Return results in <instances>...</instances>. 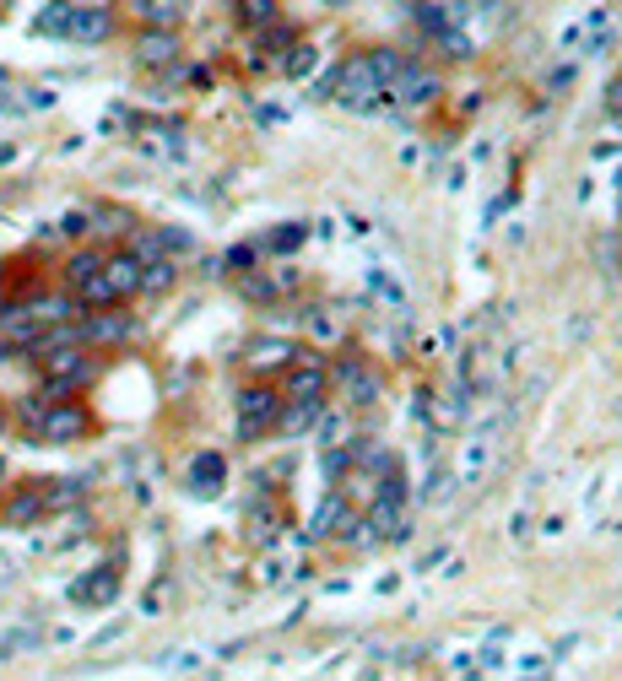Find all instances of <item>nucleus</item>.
<instances>
[{"label":"nucleus","mask_w":622,"mask_h":681,"mask_svg":"<svg viewBox=\"0 0 622 681\" xmlns=\"http://www.w3.org/2000/svg\"><path fill=\"white\" fill-rule=\"evenodd\" d=\"M320 92H330V98H336L347 114L385 109V82H379L368 49H363V55H352V60H341V65H330V71L320 76Z\"/></svg>","instance_id":"f257e3e1"},{"label":"nucleus","mask_w":622,"mask_h":681,"mask_svg":"<svg viewBox=\"0 0 622 681\" xmlns=\"http://www.w3.org/2000/svg\"><path fill=\"white\" fill-rule=\"evenodd\" d=\"M493 460H498V422H482L466 444H460V460L449 465L455 492H476V487H482L487 471H493Z\"/></svg>","instance_id":"f03ea898"},{"label":"nucleus","mask_w":622,"mask_h":681,"mask_svg":"<svg viewBox=\"0 0 622 681\" xmlns=\"http://www.w3.org/2000/svg\"><path fill=\"white\" fill-rule=\"evenodd\" d=\"M276 406H282V390H276V379L244 384V390H238V438H244V444L266 438L271 422H276Z\"/></svg>","instance_id":"7ed1b4c3"},{"label":"nucleus","mask_w":622,"mask_h":681,"mask_svg":"<svg viewBox=\"0 0 622 681\" xmlns=\"http://www.w3.org/2000/svg\"><path fill=\"white\" fill-rule=\"evenodd\" d=\"M76 330H82V346H125V341H136V319L125 314V303H109V309H82Z\"/></svg>","instance_id":"20e7f679"},{"label":"nucleus","mask_w":622,"mask_h":681,"mask_svg":"<svg viewBox=\"0 0 622 681\" xmlns=\"http://www.w3.org/2000/svg\"><path fill=\"white\" fill-rule=\"evenodd\" d=\"M38 357H44V363H38L44 379H65L71 390H87V384L98 379V357H92L82 341L76 346H49V352H38Z\"/></svg>","instance_id":"39448f33"},{"label":"nucleus","mask_w":622,"mask_h":681,"mask_svg":"<svg viewBox=\"0 0 622 681\" xmlns=\"http://www.w3.org/2000/svg\"><path fill=\"white\" fill-rule=\"evenodd\" d=\"M87 433H92V417H87V406H76V395L44 406V422H38V438H44V444H76V438H87Z\"/></svg>","instance_id":"423d86ee"},{"label":"nucleus","mask_w":622,"mask_h":681,"mask_svg":"<svg viewBox=\"0 0 622 681\" xmlns=\"http://www.w3.org/2000/svg\"><path fill=\"white\" fill-rule=\"evenodd\" d=\"M298 346L303 341H293V336H260V341H249L244 346V373H249V379H276L282 368H293Z\"/></svg>","instance_id":"0eeeda50"},{"label":"nucleus","mask_w":622,"mask_h":681,"mask_svg":"<svg viewBox=\"0 0 622 681\" xmlns=\"http://www.w3.org/2000/svg\"><path fill=\"white\" fill-rule=\"evenodd\" d=\"M276 390L287 400H330V363H293L276 373Z\"/></svg>","instance_id":"6e6552de"},{"label":"nucleus","mask_w":622,"mask_h":681,"mask_svg":"<svg viewBox=\"0 0 622 681\" xmlns=\"http://www.w3.org/2000/svg\"><path fill=\"white\" fill-rule=\"evenodd\" d=\"M179 60V33L174 28H141L136 33V65L147 71H168Z\"/></svg>","instance_id":"1a4fd4ad"},{"label":"nucleus","mask_w":622,"mask_h":681,"mask_svg":"<svg viewBox=\"0 0 622 681\" xmlns=\"http://www.w3.org/2000/svg\"><path fill=\"white\" fill-rule=\"evenodd\" d=\"M325 406H330V400H287V395H282L271 433H282V438H303V433H314V422H320V411H325Z\"/></svg>","instance_id":"9d476101"},{"label":"nucleus","mask_w":622,"mask_h":681,"mask_svg":"<svg viewBox=\"0 0 622 681\" xmlns=\"http://www.w3.org/2000/svg\"><path fill=\"white\" fill-rule=\"evenodd\" d=\"M103 276H109V287H114L119 303L141 298V260L130 255V249H119V255H103Z\"/></svg>","instance_id":"9b49d317"},{"label":"nucleus","mask_w":622,"mask_h":681,"mask_svg":"<svg viewBox=\"0 0 622 681\" xmlns=\"http://www.w3.org/2000/svg\"><path fill=\"white\" fill-rule=\"evenodd\" d=\"M38 319L28 303H0V341H11V346H22V352H33V341H38Z\"/></svg>","instance_id":"f8f14e48"},{"label":"nucleus","mask_w":622,"mask_h":681,"mask_svg":"<svg viewBox=\"0 0 622 681\" xmlns=\"http://www.w3.org/2000/svg\"><path fill=\"white\" fill-rule=\"evenodd\" d=\"M357 519V509L341 492H330V498H320V509H314V519H309V541H330L336 530H347Z\"/></svg>","instance_id":"ddd939ff"},{"label":"nucleus","mask_w":622,"mask_h":681,"mask_svg":"<svg viewBox=\"0 0 622 681\" xmlns=\"http://www.w3.org/2000/svg\"><path fill=\"white\" fill-rule=\"evenodd\" d=\"M347 449H352V465H363V471H374V476L401 471V460H395V449L385 438H347Z\"/></svg>","instance_id":"4468645a"},{"label":"nucleus","mask_w":622,"mask_h":681,"mask_svg":"<svg viewBox=\"0 0 622 681\" xmlns=\"http://www.w3.org/2000/svg\"><path fill=\"white\" fill-rule=\"evenodd\" d=\"M65 38H71V44H103V38H114V11H76L71 6Z\"/></svg>","instance_id":"2eb2a0df"},{"label":"nucleus","mask_w":622,"mask_h":681,"mask_svg":"<svg viewBox=\"0 0 622 681\" xmlns=\"http://www.w3.org/2000/svg\"><path fill=\"white\" fill-rule=\"evenodd\" d=\"M222 471H228V465H222V454H195L190 460V492L195 498H217L222 492Z\"/></svg>","instance_id":"dca6fc26"},{"label":"nucleus","mask_w":622,"mask_h":681,"mask_svg":"<svg viewBox=\"0 0 622 681\" xmlns=\"http://www.w3.org/2000/svg\"><path fill=\"white\" fill-rule=\"evenodd\" d=\"M130 17H136L141 28H179L184 0H130Z\"/></svg>","instance_id":"f3484780"},{"label":"nucleus","mask_w":622,"mask_h":681,"mask_svg":"<svg viewBox=\"0 0 622 681\" xmlns=\"http://www.w3.org/2000/svg\"><path fill=\"white\" fill-rule=\"evenodd\" d=\"M336 492H341V498L352 503L357 514H363L368 503L379 498V476H374V471H363V465H352V471H347V476H341V482H336Z\"/></svg>","instance_id":"a211bd4d"},{"label":"nucleus","mask_w":622,"mask_h":681,"mask_svg":"<svg viewBox=\"0 0 622 681\" xmlns=\"http://www.w3.org/2000/svg\"><path fill=\"white\" fill-rule=\"evenodd\" d=\"M174 287H179L174 255H157V260L141 265V292H147V298H163V292H174Z\"/></svg>","instance_id":"6ab92c4d"},{"label":"nucleus","mask_w":622,"mask_h":681,"mask_svg":"<svg viewBox=\"0 0 622 681\" xmlns=\"http://www.w3.org/2000/svg\"><path fill=\"white\" fill-rule=\"evenodd\" d=\"M238 298H244V303H260V309H271L276 298H287V292L276 287V276H266V271H238Z\"/></svg>","instance_id":"aec40b11"},{"label":"nucleus","mask_w":622,"mask_h":681,"mask_svg":"<svg viewBox=\"0 0 622 681\" xmlns=\"http://www.w3.org/2000/svg\"><path fill=\"white\" fill-rule=\"evenodd\" d=\"M44 509H49V503H44V487H22L17 498L6 503V525H33Z\"/></svg>","instance_id":"412c9836"},{"label":"nucleus","mask_w":622,"mask_h":681,"mask_svg":"<svg viewBox=\"0 0 622 681\" xmlns=\"http://www.w3.org/2000/svg\"><path fill=\"white\" fill-rule=\"evenodd\" d=\"M114 590H119V579H114V568H98V573H87V584H76V600L82 606H103V600H114Z\"/></svg>","instance_id":"4be33fe9"},{"label":"nucleus","mask_w":622,"mask_h":681,"mask_svg":"<svg viewBox=\"0 0 622 681\" xmlns=\"http://www.w3.org/2000/svg\"><path fill=\"white\" fill-rule=\"evenodd\" d=\"M98 265H103V255H98V249H76V255L65 260V271H60V282H65V292H76V287H82V282H87L92 271H98Z\"/></svg>","instance_id":"5701e85b"},{"label":"nucleus","mask_w":622,"mask_h":681,"mask_svg":"<svg viewBox=\"0 0 622 681\" xmlns=\"http://www.w3.org/2000/svg\"><path fill=\"white\" fill-rule=\"evenodd\" d=\"M303 238H309V227H303V222H287V227H271V233L260 238V249H282V255H293Z\"/></svg>","instance_id":"b1692460"},{"label":"nucleus","mask_w":622,"mask_h":681,"mask_svg":"<svg viewBox=\"0 0 622 681\" xmlns=\"http://www.w3.org/2000/svg\"><path fill=\"white\" fill-rule=\"evenodd\" d=\"M238 17H244L249 28H266L271 17H282V0H238Z\"/></svg>","instance_id":"393cba45"},{"label":"nucleus","mask_w":622,"mask_h":681,"mask_svg":"<svg viewBox=\"0 0 622 681\" xmlns=\"http://www.w3.org/2000/svg\"><path fill=\"white\" fill-rule=\"evenodd\" d=\"M65 28H71V6H65V0H49V6H44V17H38V33H55V38H65Z\"/></svg>","instance_id":"a878e982"},{"label":"nucleus","mask_w":622,"mask_h":681,"mask_svg":"<svg viewBox=\"0 0 622 681\" xmlns=\"http://www.w3.org/2000/svg\"><path fill=\"white\" fill-rule=\"evenodd\" d=\"M320 465H325V476H330V482H341V476L352 471V449H347V444H325Z\"/></svg>","instance_id":"bb28decb"},{"label":"nucleus","mask_w":622,"mask_h":681,"mask_svg":"<svg viewBox=\"0 0 622 681\" xmlns=\"http://www.w3.org/2000/svg\"><path fill=\"white\" fill-rule=\"evenodd\" d=\"M157 244H163V255H190L195 249V233H184V227H152Z\"/></svg>","instance_id":"cd10ccee"},{"label":"nucleus","mask_w":622,"mask_h":681,"mask_svg":"<svg viewBox=\"0 0 622 681\" xmlns=\"http://www.w3.org/2000/svg\"><path fill=\"white\" fill-rule=\"evenodd\" d=\"M222 265H228V271H255V265H260V244H233L228 255H222Z\"/></svg>","instance_id":"c85d7f7f"},{"label":"nucleus","mask_w":622,"mask_h":681,"mask_svg":"<svg viewBox=\"0 0 622 681\" xmlns=\"http://www.w3.org/2000/svg\"><path fill=\"white\" fill-rule=\"evenodd\" d=\"M44 406H49L44 395H28V400H17V422L28 427V433H38V422H44Z\"/></svg>","instance_id":"c756f323"},{"label":"nucleus","mask_w":622,"mask_h":681,"mask_svg":"<svg viewBox=\"0 0 622 681\" xmlns=\"http://www.w3.org/2000/svg\"><path fill=\"white\" fill-rule=\"evenodd\" d=\"M325 341H341V325H336V319H325V314H314V325H309V346H320V352H325Z\"/></svg>","instance_id":"7c9ffc66"},{"label":"nucleus","mask_w":622,"mask_h":681,"mask_svg":"<svg viewBox=\"0 0 622 681\" xmlns=\"http://www.w3.org/2000/svg\"><path fill=\"white\" fill-rule=\"evenodd\" d=\"M87 227H92V211H71L60 222V238H87Z\"/></svg>","instance_id":"2f4dec72"},{"label":"nucleus","mask_w":622,"mask_h":681,"mask_svg":"<svg viewBox=\"0 0 622 681\" xmlns=\"http://www.w3.org/2000/svg\"><path fill=\"white\" fill-rule=\"evenodd\" d=\"M514 671H520V676H547V671H552V654H525Z\"/></svg>","instance_id":"473e14b6"},{"label":"nucleus","mask_w":622,"mask_h":681,"mask_svg":"<svg viewBox=\"0 0 622 681\" xmlns=\"http://www.w3.org/2000/svg\"><path fill=\"white\" fill-rule=\"evenodd\" d=\"M163 671H201V654H168Z\"/></svg>","instance_id":"72a5a7b5"},{"label":"nucleus","mask_w":622,"mask_h":681,"mask_svg":"<svg viewBox=\"0 0 622 681\" xmlns=\"http://www.w3.org/2000/svg\"><path fill=\"white\" fill-rule=\"evenodd\" d=\"M38 644V633H11V638H0V654H17V649H33Z\"/></svg>","instance_id":"f704fd0d"},{"label":"nucleus","mask_w":622,"mask_h":681,"mask_svg":"<svg viewBox=\"0 0 622 681\" xmlns=\"http://www.w3.org/2000/svg\"><path fill=\"white\" fill-rule=\"evenodd\" d=\"M606 114H612V119H622V76H617L612 87H606Z\"/></svg>","instance_id":"c9c22d12"},{"label":"nucleus","mask_w":622,"mask_h":681,"mask_svg":"<svg viewBox=\"0 0 622 681\" xmlns=\"http://www.w3.org/2000/svg\"><path fill=\"white\" fill-rule=\"evenodd\" d=\"M568 82H574V65H558V71H552V82H547V87H552V92H563Z\"/></svg>","instance_id":"e433bc0d"},{"label":"nucleus","mask_w":622,"mask_h":681,"mask_svg":"<svg viewBox=\"0 0 622 681\" xmlns=\"http://www.w3.org/2000/svg\"><path fill=\"white\" fill-rule=\"evenodd\" d=\"M65 6H76V11H114V0H65Z\"/></svg>","instance_id":"4c0bfd02"},{"label":"nucleus","mask_w":622,"mask_h":681,"mask_svg":"<svg viewBox=\"0 0 622 681\" xmlns=\"http://www.w3.org/2000/svg\"><path fill=\"white\" fill-rule=\"evenodd\" d=\"M6 427H11V417H6V411H0V438H6Z\"/></svg>","instance_id":"58836bf2"},{"label":"nucleus","mask_w":622,"mask_h":681,"mask_svg":"<svg viewBox=\"0 0 622 681\" xmlns=\"http://www.w3.org/2000/svg\"><path fill=\"white\" fill-rule=\"evenodd\" d=\"M330 6H352V0H330Z\"/></svg>","instance_id":"ea45409f"},{"label":"nucleus","mask_w":622,"mask_h":681,"mask_svg":"<svg viewBox=\"0 0 622 681\" xmlns=\"http://www.w3.org/2000/svg\"><path fill=\"white\" fill-rule=\"evenodd\" d=\"M0 482H6V460H0Z\"/></svg>","instance_id":"a19ab883"}]
</instances>
